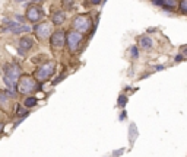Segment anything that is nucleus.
Listing matches in <instances>:
<instances>
[{
  "mask_svg": "<svg viewBox=\"0 0 187 157\" xmlns=\"http://www.w3.org/2000/svg\"><path fill=\"white\" fill-rule=\"evenodd\" d=\"M34 31H35V35L40 39H42V41H46L47 38H51V35H53V32H51V25L48 22L37 23L35 28H34Z\"/></svg>",
  "mask_w": 187,
  "mask_h": 157,
  "instance_id": "nucleus-4",
  "label": "nucleus"
},
{
  "mask_svg": "<svg viewBox=\"0 0 187 157\" xmlns=\"http://www.w3.org/2000/svg\"><path fill=\"white\" fill-rule=\"evenodd\" d=\"M80 41H82V33L76 32V31H70L67 33V48H69V51H76L79 48Z\"/></svg>",
  "mask_w": 187,
  "mask_h": 157,
  "instance_id": "nucleus-6",
  "label": "nucleus"
},
{
  "mask_svg": "<svg viewBox=\"0 0 187 157\" xmlns=\"http://www.w3.org/2000/svg\"><path fill=\"white\" fill-rule=\"evenodd\" d=\"M177 6H180V3H177L174 0H164L162 2V7H167L168 10H174Z\"/></svg>",
  "mask_w": 187,
  "mask_h": 157,
  "instance_id": "nucleus-13",
  "label": "nucleus"
},
{
  "mask_svg": "<svg viewBox=\"0 0 187 157\" xmlns=\"http://www.w3.org/2000/svg\"><path fill=\"white\" fill-rule=\"evenodd\" d=\"M37 89V82L31 76H22L18 83V92L22 95H31Z\"/></svg>",
  "mask_w": 187,
  "mask_h": 157,
  "instance_id": "nucleus-2",
  "label": "nucleus"
},
{
  "mask_svg": "<svg viewBox=\"0 0 187 157\" xmlns=\"http://www.w3.org/2000/svg\"><path fill=\"white\" fill-rule=\"evenodd\" d=\"M32 61L35 63V64H38V63H44V64H46L47 58H46V55H38V57H37V58H34Z\"/></svg>",
  "mask_w": 187,
  "mask_h": 157,
  "instance_id": "nucleus-17",
  "label": "nucleus"
},
{
  "mask_svg": "<svg viewBox=\"0 0 187 157\" xmlns=\"http://www.w3.org/2000/svg\"><path fill=\"white\" fill-rule=\"evenodd\" d=\"M183 60H184L183 55H175V61H183Z\"/></svg>",
  "mask_w": 187,
  "mask_h": 157,
  "instance_id": "nucleus-19",
  "label": "nucleus"
},
{
  "mask_svg": "<svg viewBox=\"0 0 187 157\" xmlns=\"http://www.w3.org/2000/svg\"><path fill=\"white\" fill-rule=\"evenodd\" d=\"M64 20H66V15L63 10H56L53 13V16H51V22L56 23V25H61V23H64Z\"/></svg>",
  "mask_w": 187,
  "mask_h": 157,
  "instance_id": "nucleus-10",
  "label": "nucleus"
},
{
  "mask_svg": "<svg viewBox=\"0 0 187 157\" xmlns=\"http://www.w3.org/2000/svg\"><path fill=\"white\" fill-rule=\"evenodd\" d=\"M126 102H127V98L124 96V95H121L120 98H119V100H117V105H119L120 108H123V106L126 105Z\"/></svg>",
  "mask_w": 187,
  "mask_h": 157,
  "instance_id": "nucleus-16",
  "label": "nucleus"
},
{
  "mask_svg": "<svg viewBox=\"0 0 187 157\" xmlns=\"http://www.w3.org/2000/svg\"><path fill=\"white\" fill-rule=\"evenodd\" d=\"M180 10H181V13L187 15V0H181L180 2Z\"/></svg>",
  "mask_w": 187,
  "mask_h": 157,
  "instance_id": "nucleus-15",
  "label": "nucleus"
},
{
  "mask_svg": "<svg viewBox=\"0 0 187 157\" xmlns=\"http://www.w3.org/2000/svg\"><path fill=\"white\" fill-rule=\"evenodd\" d=\"M130 52H132V55H133V58H138L139 57V52H138V47H132L130 48Z\"/></svg>",
  "mask_w": 187,
  "mask_h": 157,
  "instance_id": "nucleus-18",
  "label": "nucleus"
},
{
  "mask_svg": "<svg viewBox=\"0 0 187 157\" xmlns=\"http://www.w3.org/2000/svg\"><path fill=\"white\" fill-rule=\"evenodd\" d=\"M54 72H56V63L54 61H47L46 64H42L35 72V78L38 82H46V80H48L53 76Z\"/></svg>",
  "mask_w": 187,
  "mask_h": 157,
  "instance_id": "nucleus-1",
  "label": "nucleus"
},
{
  "mask_svg": "<svg viewBox=\"0 0 187 157\" xmlns=\"http://www.w3.org/2000/svg\"><path fill=\"white\" fill-rule=\"evenodd\" d=\"M42 18V10H41V7L38 6H29L27 9V19L29 20V22H38V20Z\"/></svg>",
  "mask_w": 187,
  "mask_h": 157,
  "instance_id": "nucleus-8",
  "label": "nucleus"
},
{
  "mask_svg": "<svg viewBox=\"0 0 187 157\" xmlns=\"http://www.w3.org/2000/svg\"><path fill=\"white\" fill-rule=\"evenodd\" d=\"M72 28L79 33L88 32V29L91 28V19L88 16H85V15H78L73 19V22H72Z\"/></svg>",
  "mask_w": 187,
  "mask_h": 157,
  "instance_id": "nucleus-3",
  "label": "nucleus"
},
{
  "mask_svg": "<svg viewBox=\"0 0 187 157\" xmlns=\"http://www.w3.org/2000/svg\"><path fill=\"white\" fill-rule=\"evenodd\" d=\"M3 73H5V76H3V77L12 80V82H15V83H19V80H20V68L16 64H6L5 65V68H3Z\"/></svg>",
  "mask_w": 187,
  "mask_h": 157,
  "instance_id": "nucleus-5",
  "label": "nucleus"
},
{
  "mask_svg": "<svg viewBox=\"0 0 187 157\" xmlns=\"http://www.w3.org/2000/svg\"><path fill=\"white\" fill-rule=\"evenodd\" d=\"M37 102H38V100H37L35 96H28V98L24 100V106H25V108H32V106L37 105Z\"/></svg>",
  "mask_w": 187,
  "mask_h": 157,
  "instance_id": "nucleus-14",
  "label": "nucleus"
},
{
  "mask_svg": "<svg viewBox=\"0 0 187 157\" xmlns=\"http://www.w3.org/2000/svg\"><path fill=\"white\" fill-rule=\"evenodd\" d=\"M67 42V35L63 31H56L53 32L51 38H50V44L53 48H61Z\"/></svg>",
  "mask_w": 187,
  "mask_h": 157,
  "instance_id": "nucleus-7",
  "label": "nucleus"
},
{
  "mask_svg": "<svg viewBox=\"0 0 187 157\" xmlns=\"http://www.w3.org/2000/svg\"><path fill=\"white\" fill-rule=\"evenodd\" d=\"M129 138H130V143L132 144H133L134 140L138 138V128H136L134 124H130V127H129Z\"/></svg>",
  "mask_w": 187,
  "mask_h": 157,
  "instance_id": "nucleus-12",
  "label": "nucleus"
},
{
  "mask_svg": "<svg viewBox=\"0 0 187 157\" xmlns=\"http://www.w3.org/2000/svg\"><path fill=\"white\" fill-rule=\"evenodd\" d=\"M32 47H34V38H32V37H28V35H25L24 38H20V41H19L20 54H25V52L29 51Z\"/></svg>",
  "mask_w": 187,
  "mask_h": 157,
  "instance_id": "nucleus-9",
  "label": "nucleus"
},
{
  "mask_svg": "<svg viewBox=\"0 0 187 157\" xmlns=\"http://www.w3.org/2000/svg\"><path fill=\"white\" fill-rule=\"evenodd\" d=\"M181 51H183V54H184V55L187 57V45H186V47H183V50H181Z\"/></svg>",
  "mask_w": 187,
  "mask_h": 157,
  "instance_id": "nucleus-20",
  "label": "nucleus"
},
{
  "mask_svg": "<svg viewBox=\"0 0 187 157\" xmlns=\"http://www.w3.org/2000/svg\"><path fill=\"white\" fill-rule=\"evenodd\" d=\"M139 45H140V48H143V50H151V48L154 47V41H152V38L143 35V37L139 38Z\"/></svg>",
  "mask_w": 187,
  "mask_h": 157,
  "instance_id": "nucleus-11",
  "label": "nucleus"
}]
</instances>
